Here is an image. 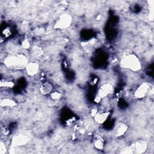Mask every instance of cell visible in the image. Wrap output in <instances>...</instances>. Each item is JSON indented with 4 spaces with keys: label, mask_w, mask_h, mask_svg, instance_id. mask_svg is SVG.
<instances>
[{
    "label": "cell",
    "mask_w": 154,
    "mask_h": 154,
    "mask_svg": "<svg viewBox=\"0 0 154 154\" xmlns=\"http://www.w3.org/2000/svg\"><path fill=\"white\" fill-rule=\"evenodd\" d=\"M6 67L13 69L25 68L28 63V60L23 54L10 55L6 57L4 60Z\"/></svg>",
    "instance_id": "cell-1"
},
{
    "label": "cell",
    "mask_w": 154,
    "mask_h": 154,
    "mask_svg": "<svg viewBox=\"0 0 154 154\" xmlns=\"http://www.w3.org/2000/svg\"><path fill=\"white\" fill-rule=\"evenodd\" d=\"M120 64L122 68L134 72H137L141 69V64L139 58L133 54L127 55L122 58Z\"/></svg>",
    "instance_id": "cell-2"
},
{
    "label": "cell",
    "mask_w": 154,
    "mask_h": 154,
    "mask_svg": "<svg viewBox=\"0 0 154 154\" xmlns=\"http://www.w3.org/2000/svg\"><path fill=\"white\" fill-rule=\"evenodd\" d=\"M72 22V17L70 14L64 13L61 14L56 21L54 28L57 29H65L69 28Z\"/></svg>",
    "instance_id": "cell-3"
},
{
    "label": "cell",
    "mask_w": 154,
    "mask_h": 154,
    "mask_svg": "<svg viewBox=\"0 0 154 154\" xmlns=\"http://www.w3.org/2000/svg\"><path fill=\"white\" fill-rule=\"evenodd\" d=\"M113 91V87L109 83L102 85L98 90L97 93L94 97V101L97 103L99 102L102 99L108 96Z\"/></svg>",
    "instance_id": "cell-4"
},
{
    "label": "cell",
    "mask_w": 154,
    "mask_h": 154,
    "mask_svg": "<svg viewBox=\"0 0 154 154\" xmlns=\"http://www.w3.org/2000/svg\"><path fill=\"white\" fill-rule=\"evenodd\" d=\"M29 141V137L25 133L16 134L12 138L11 145L13 147L22 146L25 145Z\"/></svg>",
    "instance_id": "cell-5"
},
{
    "label": "cell",
    "mask_w": 154,
    "mask_h": 154,
    "mask_svg": "<svg viewBox=\"0 0 154 154\" xmlns=\"http://www.w3.org/2000/svg\"><path fill=\"white\" fill-rule=\"evenodd\" d=\"M150 87L148 82L141 83L135 90L134 96L137 99H142L150 91Z\"/></svg>",
    "instance_id": "cell-6"
},
{
    "label": "cell",
    "mask_w": 154,
    "mask_h": 154,
    "mask_svg": "<svg viewBox=\"0 0 154 154\" xmlns=\"http://www.w3.org/2000/svg\"><path fill=\"white\" fill-rule=\"evenodd\" d=\"M129 147L132 151V153H142L146 150L147 147V143L144 140H139L135 142Z\"/></svg>",
    "instance_id": "cell-7"
},
{
    "label": "cell",
    "mask_w": 154,
    "mask_h": 154,
    "mask_svg": "<svg viewBox=\"0 0 154 154\" xmlns=\"http://www.w3.org/2000/svg\"><path fill=\"white\" fill-rule=\"evenodd\" d=\"M26 72L29 76H33L35 75L39 70V64L36 62L28 63L26 67Z\"/></svg>",
    "instance_id": "cell-8"
},
{
    "label": "cell",
    "mask_w": 154,
    "mask_h": 154,
    "mask_svg": "<svg viewBox=\"0 0 154 154\" xmlns=\"http://www.w3.org/2000/svg\"><path fill=\"white\" fill-rule=\"evenodd\" d=\"M110 114H111L110 111H105V112H97L94 115V116L93 117H94L95 122L97 123L103 124L107 120Z\"/></svg>",
    "instance_id": "cell-9"
},
{
    "label": "cell",
    "mask_w": 154,
    "mask_h": 154,
    "mask_svg": "<svg viewBox=\"0 0 154 154\" xmlns=\"http://www.w3.org/2000/svg\"><path fill=\"white\" fill-rule=\"evenodd\" d=\"M128 129V126L123 123L118 124L114 129V135L116 137H121L123 135Z\"/></svg>",
    "instance_id": "cell-10"
},
{
    "label": "cell",
    "mask_w": 154,
    "mask_h": 154,
    "mask_svg": "<svg viewBox=\"0 0 154 154\" xmlns=\"http://www.w3.org/2000/svg\"><path fill=\"white\" fill-rule=\"evenodd\" d=\"M52 85L49 82H45L42 84L40 87V91L41 93L43 95H47L52 93Z\"/></svg>",
    "instance_id": "cell-11"
},
{
    "label": "cell",
    "mask_w": 154,
    "mask_h": 154,
    "mask_svg": "<svg viewBox=\"0 0 154 154\" xmlns=\"http://www.w3.org/2000/svg\"><path fill=\"white\" fill-rule=\"evenodd\" d=\"M31 54L33 57L38 58L39 57H40L41 55L43 54V50L40 47L35 46L32 48Z\"/></svg>",
    "instance_id": "cell-12"
},
{
    "label": "cell",
    "mask_w": 154,
    "mask_h": 154,
    "mask_svg": "<svg viewBox=\"0 0 154 154\" xmlns=\"http://www.w3.org/2000/svg\"><path fill=\"white\" fill-rule=\"evenodd\" d=\"M1 105L2 106H8V107H13L16 105V103L14 100L10 99H4L1 100Z\"/></svg>",
    "instance_id": "cell-13"
},
{
    "label": "cell",
    "mask_w": 154,
    "mask_h": 154,
    "mask_svg": "<svg viewBox=\"0 0 154 154\" xmlns=\"http://www.w3.org/2000/svg\"><path fill=\"white\" fill-rule=\"evenodd\" d=\"M103 142L101 139H97L94 143V146L96 149L101 150L103 147Z\"/></svg>",
    "instance_id": "cell-14"
},
{
    "label": "cell",
    "mask_w": 154,
    "mask_h": 154,
    "mask_svg": "<svg viewBox=\"0 0 154 154\" xmlns=\"http://www.w3.org/2000/svg\"><path fill=\"white\" fill-rule=\"evenodd\" d=\"M14 83L11 81H1V86L7 87V88H12L14 86Z\"/></svg>",
    "instance_id": "cell-15"
},
{
    "label": "cell",
    "mask_w": 154,
    "mask_h": 154,
    "mask_svg": "<svg viewBox=\"0 0 154 154\" xmlns=\"http://www.w3.org/2000/svg\"><path fill=\"white\" fill-rule=\"evenodd\" d=\"M51 97L53 100H58L61 97V94L58 91H54L51 93Z\"/></svg>",
    "instance_id": "cell-16"
},
{
    "label": "cell",
    "mask_w": 154,
    "mask_h": 154,
    "mask_svg": "<svg viewBox=\"0 0 154 154\" xmlns=\"http://www.w3.org/2000/svg\"><path fill=\"white\" fill-rule=\"evenodd\" d=\"M7 150V149L6 147L5 143L4 142L1 141V144H0V153L4 154L5 153H6Z\"/></svg>",
    "instance_id": "cell-17"
},
{
    "label": "cell",
    "mask_w": 154,
    "mask_h": 154,
    "mask_svg": "<svg viewBox=\"0 0 154 154\" xmlns=\"http://www.w3.org/2000/svg\"><path fill=\"white\" fill-rule=\"evenodd\" d=\"M22 46L24 49H28L30 47V43L28 39H25L22 42Z\"/></svg>",
    "instance_id": "cell-18"
},
{
    "label": "cell",
    "mask_w": 154,
    "mask_h": 154,
    "mask_svg": "<svg viewBox=\"0 0 154 154\" xmlns=\"http://www.w3.org/2000/svg\"><path fill=\"white\" fill-rule=\"evenodd\" d=\"M97 112H98V111H97V109L96 108H93V109H91V116H92L93 117H94V115H95Z\"/></svg>",
    "instance_id": "cell-19"
}]
</instances>
